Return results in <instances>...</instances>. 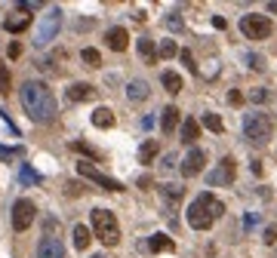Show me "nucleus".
Here are the masks:
<instances>
[{
  "instance_id": "1",
  "label": "nucleus",
  "mask_w": 277,
  "mask_h": 258,
  "mask_svg": "<svg viewBox=\"0 0 277 258\" xmlns=\"http://www.w3.org/2000/svg\"><path fill=\"white\" fill-rule=\"evenodd\" d=\"M22 108L34 123H49L59 108H56V95L43 80H25L22 83Z\"/></svg>"
},
{
  "instance_id": "2",
  "label": "nucleus",
  "mask_w": 277,
  "mask_h": 258,
  "mask_svg": "<svg viewBox=\"0 0 277 258\" xmlns=\"http://www.w3.org/2000/svg\"><path fill=\"white\" fill-rule=\"evenodd\" d=\"M222 212H225V203H222L219 197H213L210 191H204V194H197L194 203L188 206V225H191L194 231H210L213 222H216Z\"/></svg>"
},
{
  "instance_id": "3",
  "label": "nucleus",
  "mask_w": 277,
  "mask_h": 258,
  "mask_svg": "<svg viewBox=\"0 0 277 258\" xmlns=\"http://www.w3.org/2000/svg\"><path fill=\"white\" fill-rule=\"evenodd\" d=\"M93 234H96L99 243L117 246V243H120V225H117L114 212H108V209H93Z\"/></svg>"
},
{
  "instance_id": "4",
  "label": "nucleus",
  "mask_w": 277,
  "mask_h": 258,
  "mask_svg": "<svg viewBox=\"0 0 277 258\" xmlns=\"http://www.w3.org/2000/svg\"><path fill=\"white\" fill-rule=\"evenodd\" d=\"M271 132H274V123H271V117H268L265 111H253V114L244 117V135H247L253 145L268 142Z\"/></svg>"
},
{
  "instance_id": "5",
  "label": "nucleus",
  "mask_w": 277,
  "mask_h": 258,
  "mask_svg": "<svg viewBox=\"0 0 277 258\" xmlns=\"http://www.w3.org/2000/svg\"><path fill=\"white\" fill-rule=\"evenodd\" d=\"M271 18L268 15H259V12H250V15H241V31L247 40H265L271 34Z\"/></svg>"
},
{
  "instance_id": "6",
  "label": "nucleus",
  "mask_w": 277,
  "mask_h": 258,
  "mask_svg": "<svg viewBox=\"0 0 277 258\" xmlns=\"http://www.w3.org/2000/svg\"><path fill=\"white\" fill-rule=\"evenodd\" d=\"M59 25H62V9L56 6V9H49V12L40 18V28H37V34H34V43H37V46H46V43L56 37Z\"/></svg>"
},
{
  "instance_id": "7",
  "label": "nucleus",
  "mask_w": 277,
  "mask_h": 258,
  "mask_svg": "<svg viewBox=\"0 0 277 258\" xmlns=\"http://www.w3.org/2000/svg\"><path fill=\"white\" fill-rule=\"evenodd\" d=\"M77 175H80V178H89V182H96V185H99V188H105V191H114V194H120V191H123V185H120L117 178H111V175L99 172L93 163H77Z\"/></svg>"
},
{
  "instance_id": "8",
  "label": "nucleus",
  "mask_w": 277,
  "mask_h": 258,
  "mask_svg": "<svg viewBox=\"0 0 277 258\" xmlns=\"http://www.w3.org/2000/svg\"><path fill=\"white\" fill-rule=\"evenodd\" d=\"M34 215H37V209H34V203L28 197H22V200L12 203V228L15 231H28L31 222H34Z\"/></svg>"
},
{
  "instance_id": "9",
  "label": "nucleus",
  "mask_w": 277,
  "mask_h": 258,
  "mask_svg": "<svg viewBox=\"0 0 277 258\" xmlns=\"http://www.w3.org/2000/svg\"><path fill=\"white\" fill-rule=\"evenodd\" d=\"M204 163H207V154H204L200 148H191V151L185 154V160H182V175H185V178L200 175V172H204Z\"/></svg>"
},
{
  "instance_id": "10",
  "label": "nucleus",
  "mask_w": 277,
  "mask_h": 258,
  "mask_svg": "<svg viewBox=\"0 0 277 258\" xmlns=\"http://www.w3.org/2000/svg\"><path fill=\"white\" fill-rule=\"evenodd\" d=\"M37 258H65V246H62V240L59 237H40V243H37Z\"/></svg>"
},
{
  "instance_id": "11",
  "label": "nucleus",
  "mask_w": 277,
  "mask_h": 258,
  "mask_svg": "<svg viewBox=\"0 0 277 258\" xmlns=\"http://www.w3.org/2000/svg\"><path fill=\"white\" fill-rule=\"evenodd\" d=\"M105 43H108V49H114V52H123V49L130 46V34H126V28H108V34H105Z\"/></svg>"
},
{
  "instance_id": "12",
  "label": "nucleus",
  "mask_w": 277,
  "mask_h": 258,
  "mask_svg": "<svg viewBox=\"0 0 277 258\" xmlns=\"http://www.w3.org/2000/svg\"><path fill=\"white\" fill-rule=\"evenodd\" d=\"M234 182V157H222L219 172L210 175V185H231Z\"/></svg>"
},
{
  "instance_id": "13",
  "label": "nucleus",
  "mask_w": 277,
  "mask_h": 258,
  "mask_svg": "<svg viewBox=\"0 0 277 258\" xmlns=\"http://www.w3.org/2000/svg\"><path fill=\"white\" fill-rule=\"evenodd\" d=\"M179 138H182L185 145H194V142L200 138V123H197L194 117H188V120H182V129H179Z\"/></svg>"
},
{
  "instance_id": "14",
  "label": "nucleus",
  "mask_w": 277,
  "mask_h": 258,
  "mask_svg": "<svg viewBox=\"0 0 277 258\" xmlns=\"http://www.w3.org/2000/svg\"><path fill=\"white\" fill-rule=\"evenodd\" d=\"M148 92H151V89H148L145 80H130V83H126V98H130V102H145Z\"/></svg>"
},
{
  "instance_id": "15",
  "label": "nucleus",
  "mask_w": 277,
  "mask_h": 258,
  "mask_svg": "<svg viewBox=\"0 0 277 258\" xmlns=\"http://www.w3.org/2000/svg\"><path fill=\"white\" fill-rule=\"evenodd\" d=\"M68 98H71V102H93V98H96V89H93L89 83H74V86L68 89Z\"/></svg>"
},
{
  "instance_id": "16",
  "label": "nucleus",
  "mask_w": 277,
  "mask_h": 258,
  "mask_svg": "<svg viewBox=\"0 0 277 258\" xmlns=\"http://www.w3.org/2000/svg\"><path fill=\"white\" fill-rule=\"evenodd\" d=\"M176 126H179V108L176 105H170V108H163V117H160V129L170 135V132H176Z\"/></svg>"
},
{
  "instance_id": "17",
  "label": "nucleus",
  "mask_w": 277,
  "mask_h": 258,
  "mask_svg": "<svg viewBox=\"0 0 277 258\" xmlns=\"http://www.w3.org/2000/svg\"><path fill=\"white\" fill-rule=\"evenodd\" d=\"M93 126L111 129V126H114V111H111V108H96V111H93Z\"/></svg>"
},
{
  "instance_id": "18",
  "label": "nucleus",
  "mask_w": 277,
  "mask_h": 258,
  "mask_svg": "<svg viewBox=\"0 0 277 258\" xmlns=\"http://www.w3.org/2000/svg\"><path fill=\"white\" fill-rule=\"evenodd\" d=\"M148 249H151V252H173L176 243H173V237H167V234H154V237L148 240Z\"/></svg>"
},
{
  "instance_id": "19",
  "label": "nucleus",
  "mask_w": 277,
  "mask_h": 258,
  "mask_svg": "<svg viewBox=\"0 0 277 258\" xmlns=\"http://www.w3.org/2000/svg\"><path fill=\"white\" fill-rule=\"evenodd\" d=\"M160 83H163V89H167L170 95L182 92V77H179L176 71H163V74H160Z\"/></svg>"
},
{
  "instance_id": "20",
  "label": "nucleus",
  "mask_w": 277,
  "mask_h": 258,
  "mask_svg": "<svg viewBox=\"0 0 277 258\" xmlns=\"http://www.w3.org/2000/svg\"><path fill=\"white\" fill-rule=\"evenodd\" d=\"M25 28H31V15H22V18H3V31H9V34H22Z\"/></svg>"
},
{
  "instance_id": "21",
  "label": "nucleus",
  "mask_w": 277,
  "mask_h": 258,
  "mask_svg": "<svg viewBox=\"0 0 277 258\" xmlns=\"http://www.w3.org/2000/svg\"><path fill=\"white\" fill-rule=\"evenodd\" d=\"M71 237H74V246H77L80 252H83V249L89 246V240H93V234H89V228H83V225H77Z\"/></svg>"
},
{
  "instance_id": "22",
  "label": "nucleus",
  "mask_w": 277,
  "mask_h": 258,
  "mask_svg": "<svg viewBox=\"0 0 277 258\" xmlns=\"http://www.w3.org/2000/svg\"><path fill=\"white\" fill-rule=\"evenodd\" d=\"M136 46H139V55H142L145 62H154V58H157V49H154V40H148V37H142V40H139Z\"/></svg>"
},
{
  "instance_id": "23",
  "label": "nucleus",
  "mask_w": 277,
  "mask_h": 258,
  "mask_svg": "<svg viewBox=\"0 0 277 258\" xmlns=\"http://www.w3.org/2000/svg\"><path fill=\"white\" fill-rule=\"evenodd\" d=\"M71 151H77V154H86V157H93V160H102V157H105L99 148H93V145H86V142H71Z\"/></svg>"
},
{
  "instance_id": "24",
  "label": "nucleus",
  "mask_w": 277,
  "mask_h": 258,
  "mask_svg": "<svg viewBox=\"0 0 277 258\" xmlns=\"http://www.w3.org/2000/svg\"><path fill=\"white\" fill-rule=\"evenodd\" d=\"M157 151H160V148H157V142H154V138H151V142H145V145L139 148V163H151V160L157 157Z\"/></svg>"
},
{
  "instance_id": "25",
  "label": "nucleus",
  "mask_w": 277,
  "mask_h": 258,
  "mask_svg": "<svg viewBox=\"0 0 277 258\" xmlns=\"http://www.w3.org/2000/svg\"><path fill=\"white\" fill-rule=\"evenodd\" d=\"M80 58H83L89 68H102V55H99V49H93V46L80 49Z\"/></svg>"
},
{
  "instance_id": "26",
  "label": "nucleus",
  "mask_w": 277,
  "mask_h": 258,
  "mask_svg": "<svg viewBox=\"0 0 277 258\" xmlns=\"http://www.w3.org/2000/svg\"><path fill=\"white\" fill-rule=\"evenodd\" d=\"M204 126H207L210 132H216V135L225 129V123H222V117H219V114H204Z\"/></svg>"
},
{
  "instance_id": "27",
  "label": "nucleus",
  "mask_w": 277,
  "mask_h": 258,
  "mask_svg": "<svg viewBox=\"0 0 277 258\" xmlns=\"http://www.w3.org/2000/svg\"><path fill=\"white\" fill-rule=\"evenodd\" d=\"M160 194L170 200V203H176V200H182V194H185V188H179V185H163L160 188Z\"/></svg>"
},
{
  "instance_id": "28",
  "label": "nucleus",
  "mask_w": 277,
  "mask_h": 258,
  "mask_svg": "<svg viewBox=\"0 0 277 258\" xmlns=\"http://www.w3.org/2000/svg\"><path fill=\"white\" fill-rule=\"evenodd\" d=\"M176 52H182V49L176 46V40H163V43H160V49H157V55H160V58H173Z\"/></svg>"
},
{
  "instance_id": "29",
  "label": "nucleus",
  "mask_w": 277,
  "mask_h": 258,
  "mask_svg": "<svg viewBox=\"0 0 277 258\" xmlns=\"http://www.w3.org/2000/svg\"><path fill=\"white\" fill-rule=\"evenodd\" d=\"M179 58H182V65H185L188 71H197V65H194V55H191V49H182V52H179Z\"/></svg>"
},
{
  "instance_id": "30",
  "label": "nucleus",
  "mask_w": 277,
  "mask_h": 258,
  "mask_svg": "<svg viewBox=\"0 0 277 258\" xmlns=\"http://www.w3.org/2000/svg\"><path fill=\"white\" fill-rule=\"evenodd\" d=\"M247 62H250V68H253V71H265V62H262V55H253V52H247Z\"/></svg>"
},
{
  "instance_id": "31",
  "label": "nucleus",
  "mask_w": 277,
  "mask_h": 258,
  "mask_svg": "<svg viewBox=\"0 0 277 258\" xmlns=\"http://www.w3.org/2000/svg\"><path fill=\"white\" fill-rule=\"evenodd\" d=\"M265 98H268V92H265V89H253V92H250V102H256V105H262Z\"/></svg>"
},
{
  "instance_id": "32",
  "label": "nucleus",
  "mask_w": 277,
  "mask_h": 258,
  "mask_svg": "<svg viewBox=\"0 0 277 258\" xmlns=\"http://www.w3.org/2000/svg\"><path fill=\"white\" fill-rule=\"evenodd\" d=\"M22 151L19 148H0V160H12V157H19Z\"/></svg>"
},
{
  "instance_id": "33",
  "label": "nucleus",
  "mask_w": 277,
  "mask_h": 258,
  "mask_svg": "<svg viewBox=\"0 0 277 258\" xmlns=\"http://www.w3.org/2000/svg\"><path fill=\"white\" fill-rule=\"evenodd\" d=\"M167 28H170V31H179V28H182V18H179V15L173 12V15L167 18Z\"/></svg>"
},
{
  "instance_id": "34",
  "label": "nucleus",
  "mask_w": 277,
  "mask_h": 258,
  "mask_svg": "<svg viewBox=\"0 0 277 258\" xmlns=\"http://www.w3.org/2000/svg\"><path fill=\"white\" fill-rule=\"evenodd\" d=\"M262 240H265L268 246H271V243L277 240V228H274V225H271V228H265V237H262Z\"/></svg>"
},
{
  "instance_id": "35",
  "label": "nucleus",
  "mask_w": 277,
  "mask_h": 258,
  "mask_svg": "<svg viewBox=\"0 0 277 258\" xmlns=\"http://www.w3.org/2000/svg\"><path fill=\"white\" fill-rule=\"evenodd\" d=\"M22 182H40V175L34 169H22Z\"/></svg>"
},
{
  "instance_id": "36",
  "label": "nucleus",
  "mask_w": 277,
  "mask_h": 258,
  "mask_svg": "<svg viewBox=\"0 0 277 258\" xmlns=\"http://www.w3.org/2000/svg\"><path fill=\"white\" fill-rule=\"evenodd\" d=\"M6 86H9V74H6V68L0 65V92H6Z\"/></svg>"
},
{
  "instance_id": "37",
  "label": "nucleus",
  "mask_w": 277,
  "mask_h": 258,
  "mask_svg": "<svg viewBox=\"0 0 277 258\" xmlns=\"http://www.w3.org/2000/svg\"><path fill=\"white\" fill-rule=\"evenodd\" d=\"M228 102H231V105H241V102H244L241 89H231V92H228Z\"/></svg>"
},
{
  "instance_id": "38",
  "label": "nucleus",
  "mask_w": 277,
  "mask_h": 258,
  "mask_svg": "<svg viewBox=\"0 0 277 258\" xmlns=\"http://www.w3.org/2000/svg\"><path fill=\"white\" fill-rule=\"evenodd\" d=\"M22 55V43H9V58H19Z\"/></svg>"
},
{
  "instance_id": "39",
  "label": "nucleus",
  "mask_w": 277,
  "mask_h": 258,
  "mask_svg": "<svg viewBox=\"0 0 277 258\" xmlns=\"http://www.w3.org/2000/svg\"><path fill=\"white\" fill-rule=\"evenodd\" d=\"M250 169H253V175H262V160H253Z\"/></svg>"
},
{
  "instance_id": "40",
  "label": "nucleus",
  "mask_w": 277,
  "mask_h": 258,
  "mask_svg": "<svg viewBox=\"0 0 277 258\" xmlns=\"http://www.w3.org/2000/svg\"><path fill=\"white\" fill-rule=\"evenodd\" d=\"M213 25H216V28H219V31H222V28H225V25H228V22H225V18H222V15H213Z\"/></svg>"
},
{
  "instance_id": "41",
  "label": "nucleus",
  "mask_w": 277,
  "mask_h": 258,
  "mask_svg": "<svg viewBox=\"0 0 277 258\" xmlns=\"http://www.w3.org/2000/svg\"><path fill=\"white\" fill-rule=\"evenodd\" d=\"M268 12H277V0H271V3H268Z\"/></svg>"
},
{
  "instance_id": "42",
  "label": "nucleus",
  "mask_w": 277,
  "mask_h": 258,
  "mask_svg": "<svg viewBox=\"0 0 277 258\" xmlns=\"http://www.w3.org/2000/svg\"><path fill=\"white\" fill-rule=\"evenodd\" d=\"M89 258H105V255H89Z\"/></svg>"
}]
</instances>
